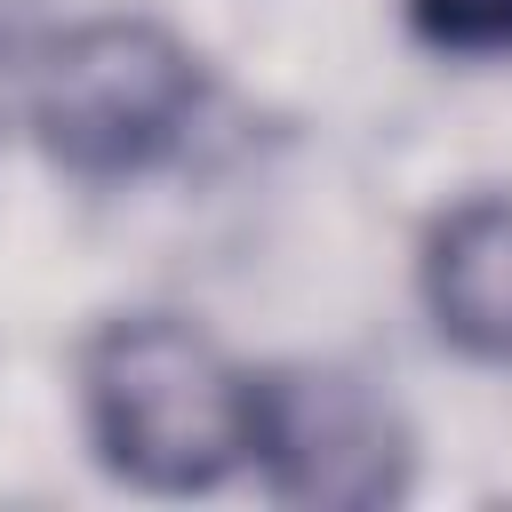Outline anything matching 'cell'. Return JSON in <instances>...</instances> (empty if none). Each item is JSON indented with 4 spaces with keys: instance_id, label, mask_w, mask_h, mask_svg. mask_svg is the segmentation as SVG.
<instances>
[{
    "instance_id": "1",
    "label": "cell",
    "mask_w": 512,
    "mask_h": 512,
    "mask_svg": "<svg viewBox=\"0 0 512 512\" xmlns=\"http://www.w3.org/2000/svg\"><path fill=\"white\" fill-rule=\"evenodd\" d=\"M80 416L96 456L152 496H200L256 440V376H240L200 328L136 312L80 352Z\"/></svg>"
},
{
    "instance_id": "2",
    "label": "cell",
    "mask_w": 512,
    "mask_h": 512,
    "mask_svg": "<svg viewBox=\"0 0 512 512\" xmlns=\"http://www.w3.org/2000/svg\"><path fill=\"white\" fill-rule=\"evenodd\" d=\"M200 120V56L144 24L104 16L64 32L32 72V128L72 176H144Z\"/></svg>"
},
{
    "instance_id": "3",
    "label": "cell",
    "mask_w": 512,
    "mask_h": 512,
    "mask_svg": "<svg viewBox=\"0 0 512 512\" xmlns=\"http://www.w3.org/2000/svg\"><path fill=\"white\" fill-rule=\"evenodd\" d=\"M280 504L312 512H376L408 488V432L400 416L344 368H280L256 376V440Z\"/></svg>"
},
{
    "instance_id": "4",
    "label": "cell",
    "mask_w": 512,
    "mask_h": 512,
    "mask_svg": "<svg viewBox=\"0 0 512 512\" xmlns=\"http://www.w3.org/2000/svg\"><path fill=\"white\" fill-rule=\"evenodd\" d=\"M416 280H424L432 328L456 352H472L488 368H512V192L456 200L424 232Z\"/></svg>"
},
{
    "instance_id": "5",
    "label": "cell",
    "mask_w": 512,
    "mask_h": 512,
    "mask_svg": "<svg viewBox=\"0 0 512 512\" xmlns=\"http://www.w3.org/2000/svg\"><path fill=\"white\" fill-rule=\"evenodd\" d=\"M408 24L448 56H512V0H408Z\"/></svg>"
}]
</instances>
